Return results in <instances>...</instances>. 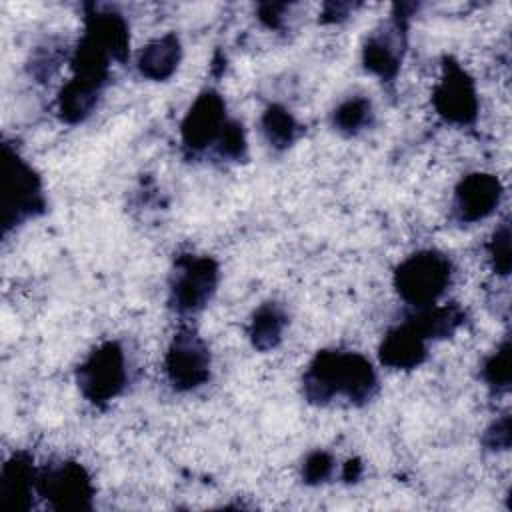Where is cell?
Returning a JSON list of instances; mask_svg holds the SVG:
<instances>
[{"instance_id": "e0dca14e", "label": "cell", "mask_w": 512, "mask_h": 512, "mask_svg": "<svg viewBox=\"0 0 512 512\" xmlns=\"http://www.w3.org/2000/svg\"><path fill=\"white\" fill-rule=\"evenodd\" d=\"M260 126H262L266 140L270 142V146H274L278 150L288 148L296 140V134H298V122L280 104H270L266 108V112L262 114Z\"/></svg>"}, {"instance_id": "6da1fadb", "label": "cell", "mask_w": 512, "mask_h": 512, "mask_svg": "<svg viewBox=\"0 0 512 512\" xmlns=\"http://www.w3.org/2000/svg\"><path fill=\"white\" fill-rule=\"evenodd\" d=\"M378 388L376 372L370 360L358 352L322 350L308 364L302 390L308 402L328 404L344 396L352 404L368 402Z\"/></svg>"}, {"instance_id": "52a82bcc", "label": "cell", "mask_w": 512, "mask_h": 512, "mask_svg": "<svg viewBox=\"0 0 512 512\" xmlns=\"http://www.w3.org/2000/svg\"><path fill=\"white\" fill-rule=\"evenodd\" d=\"M166 376L176 390H194L210 378V352L206 342L192 330L180 328L164 358Z\"/></svg>"}, {"instance_id": "8fae6325", "label": "cell", "mask_w": 512, "mask_h": 512, "mask_svg": "<svg viewBox=\"0 0 512 512\" xmlns=\"http://www.w3.org/2000/svg\"><path fill=\"white\" fill-rule=\"evenodd\" d=\"M404 36H406V16H394L390 22L382 24L374 34L368 36L362 62L364 68L376 74L380 80H394L398 74L402 52H404Z\"/></svg>"}, {"instance_id": "8992f818", "label": "cell", "mask_w": 512, "mask_h": 512, "mask_svg": "<svg viewBox=\"0 0 512 512\" xmlns=\"http://www.w3.org/2000/svg\"><path fill=\"white\" fill-rule=\"evenodd\" d=\"M36 494L52 510H88L92 508L94 484L82 464L62 460L38 470Z\"/></svg>"}, {"instance_id": "ba28073f", "label": "cell", "mask_w": 512, "mask_h": 512, "mask_svg": "<svg viewBox=\"0 0 512 512\" xmlns=\"http://www.w3.org/2000/svg\"><path fill=\"white\" fill-rule=\"evenodd\" d=\"M436 112L452 124H472L478 114V94L474 80L466 74V70L448 58L444 62L442 78L434 88L432 96Z\"/></svg>"}, {"instance_id": "277c9868", "label": "cell", "mask_w": 512, "mask_h": 512, "mask_svg": "<svg viewBox=\"0 0 512 512\" xmlns=\"http://www.w3.org/2000/svg\"><path fill=\"white\" fill-rule=\"evenodd\" d=\"M126 356L118 342H104L94 348L76 370L80 392L92 404H106L126 386Z\"/></svg>"}, {"instance_id": "2e32d148", "label": "cell", "mask_w": 512, "mask_h": 512, "mask_svg": "<svg viewBox=\"0 0 512 512\" xmlns=\"http://www.w3.org/2000/svg\"><path fill=\"white\" fill-rule=\"evenodd\" d=\"M102 90L88 86L78 80H68L58 96V114L64 122L76 124L82 122L96 106Z\"/></svg>"}, {"instance_id": "ac0fdd59", "label": "cell", "mask_w": 512, "mask_h": 512, "mask_svg": "<svg viewBox=\"0 0 512 512\" xmlns=\"http://www.w3.org/2000/svg\"><path fill=\"white\" fill-rule=\"evenodd\" d=\"M372 104L364 96H354L344 100L332 114L334 126L344 134H356L372 122Z\"/></svg>"}, {"instance_id": "9a60e30c", "label": "cell", "mask_w": 512, "mask_h": 512, "mask_svg": "<svg viewBox=\"0 0 512 512\" xmlns=\"http://www.w3.org/2000/svg\"><path fill=\"white\" fill-rule=\"evenodd\" d=\"M288 324V318L282 310L280 304L276 302H266L262 306H258V310L254 312L252 320H250V340L252 346L266 352L278 346V342L282 340V332Z\"/></svg>"}, {"instance_id": "3957f363", "label": "cell", "mask_w": 512, "mask_h": 512, "mask_svg": "<svg viewBox=\"0 0 512 512\" xmlns=\"http://www.w3.org/2000/svg\"><path fill=\"white\" fill-rule=\"evenodd\" d=\"M452 280V262L438 250H420L404 258L394 272L396 292L416 308L434 306Z\"/></svg>"}, {"instance_id": "7c38bea8", "label": "cell", "mask_w": 512, "mask_h": 512, "mask_svg": "<svg viewBox=\"0 0 512 512\" xmlns=\"http://www.w3.org/2000/svg\"><path fill=\"white\" fill-rule=\"evenodd\" d=\"M428 340L408 318L402 326L390 330L380 344V362L396 370H412L426 360Z\"/></svg>"}, {"instance_id": "d6986e66", "label": "cell", "mask_w": 512, "mask_h": 512, "mask_svg": "<svg viewBox=\"0 0 512 512\" xmlns=\"http://www.w3.org/2000/svg\"><path fill=\"white\" fill-rule=\"evenodd\" d=\"M482 378L496 392L510 388V340L506 338L484 362Z\"/></svg>"}, {"instance_id": "44dd1931", "label": "cell", "mask_w": 512, "mask_h": 512, "mask_svg": "<svg viewBox=\"0 0 512 512\" xmlns=\"http://www.w3.org/2000/svg\"><path fill=\"white\" fill-rule=\"evenodd\" d=\"M216 152L222 158L228 160H240L246 154V136H244V128L242 124H238L236 120H228L218 142L214 144Z\"/></svg>"}, {"instance_id": "7a4b0ae2", "label": "cell", "mask_w": 512, "mask_h": 512, "mask_svg": "<svg viewBox=\"0 0 512 512\" xmlns=\"http://www.w3.org/2000/svg\"><path fill=\"white\" fill-rule=\"evenodd\" d=\"M46 200L40 176L10 146H2V226L4 232L42 214Z\"/></svg>"}, {"instance_id": "5b68a950", "label": "cell", "mask_w": 512, "mask_h": 512, "mask_svg": "<svg viewBox=\"0 0 512 512\" xmlns=\"http://www.w3.org/2000/svg\"><path fill=\"white\" fill-rule=\"evenodd\" d=\"M218 262L210 256H180L170 282V304L180 314L200 312L218 286Z\"/></svg>"}, {"instance_id": "9c48e42d", "label": "cell", "mask_w": 512, "mask_h": 512, "mask_svg": "<svg viewBox=\"0 0 512 512\" xmlns=\"http://www.w3.org/2000/svg\"><path fill=\"white\" fill-rule=\"evenodd\" d=\"M226 122L224 98L216 90H204L182 120V144L192 152H200L218 142Z\"/></svg>"}, {"instance_id": "5bb4252c", "label": "cell", "mask_w": 512, "mask_h": 512, "mask_svg": "<svg viewBox=\"0 0 512 512\" xmlns=\"http://www.w3.org/2000/svg\"><path fill=\"white\" fill-rule=\"evenodd\" d=\"M182 58V46L176 34H164L152 42H148L138 54V70L142 76L150 80H166L170 78L178 62Z\"/></svg>"}, {"instance_id": "cb8c5ba5", "label": "cell", "mask_w": 512, "mask_h": 512, "mask_svg": "<svg viewBox=\"0 0 512 512\" xmlns=\"http://www.w3.org/2000/svg\"><path fill=\"white\" fill-rule=\"evenodd\" d=\"M360 472H362V464H360V460H348L346 462V466H344V480H348V482H352V480H356L358 476H360Z\"/></svg>"}, {"instance_id": "ffe728a7", "label": "cell", "mask_w": 512, "mask_h": 512, "mask_svg": "<svg viewBox=\"0 0 512 512\" xmlns=\"http://www.w3.org/2000/svg\"><path fill=\"white\" fill-rule=\"evenodd\" d=\"M488 254L492 260V268L500 276L510 274V224L504 220L492 234L488 242Z\"/></svg>"}, {"instance_id": "603a6c76", "label": "cell", "mask_w": 512, "mask_h": 512, "mask_svg": "<svg viewBox=\"0 0 512 512\" xmlns=\"http://www.w3.org/2000/svg\"><path fill=\"white\" fill-rule=\"evenodd\" d=\"M510 416L504 414L500 420H496L486 432H484V446L490 450H508L510 448Z\"/></svg>"}, {"instance_id": "30bf717a", "label": "cell", "mask_w": 512, "mask_h": 512, "mask_svg": "<svg viewBox=\"0 0 512 512\" xmlns=\"http://www.w3.org/2000/svg\"><path fill=\"white\" fill-rule=\"evenodd\" d=\"M502 198V184L494 174L472 172L464 176L454 192L452 214L460 224H474L488 218Z\"/></svg>"}, {"instance_id": "7402d4cb", "label": "cell", "mask_w": 512, "mask_h": 512, "mask_svg": "<svg viewBox=\"0 0 512 512\" xmlns=\"http://www.w3.org/2000/svg\"><path fill=\"white\" fill-rule=\"evenodd\" d=\"M334 460L324 450H314L306 456L302 466V478L306 484H320L326 482V478L332 474Z\"/></svg>"}, {"instance_id": "4fadbf2b", "label": "cell", "mask_w": 512, "mask_h": 512, "mask_svg": "<svg viewBox=\"0 0 512 512\" xmlns=\"http://www.w3.org/2000/svg\"><path fill=\"white\" fill-rule=\"evenodd\" d=\"M38 470L34 468L32 456L16 452L6 460L0 476V498L6 510H26L32 506V494L36 492Z\"/></svg>"}]
</instances>
